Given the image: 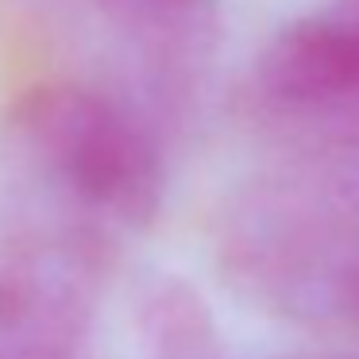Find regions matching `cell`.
Instances as JSON below:
<instances>
[{
	"label": "cell",
	"mask_w": 359,
	"mask_h": 359,
	"mask_svg": "<svg viewBox=\"0 0 359 359\" xmlns=\"http://www.w3.org/2000/svg\"><path fill=\"white\" fill-rule=\"evenodd\" d=\"M212 255L263 313L359 340V140L282 151L240 182L217 212Z\"/></svg>",
	"instance_id": "1"
},
{
	"label": "cell",
	"mask_w": 359,
	"mask_h": 359,
	"mask_svg": "<svg viewBox=\"0 0 359 359\" xmlns=\"http://www.w3.org/2000/svg\"><path fill=\"white\" fill-rule=\"evenodd\" d=\"M12 182L43 197L32 228L93 236L120 248L158 217L166 163L158 128L116 93L81 81H39L0 120Z\"/></svg>",
	"instance_id": "2"
},
{
	"label": "cell",
	"mask_w": 359,
	"mask_h": 359,
	"mask_svg": "<svg viewBox=\"0 0 359 359\" xmlns=\"http://www.w3.org/2000/svg\"><path fill=\"white\" fill-rule=\"evenodd\" d=\"M240 112L282 151L359 140V0H317L255 50Z\"/></svg>",
	"instance_id": "3"
},
{
	"label": "cell",
	"mask_w": 359,
	"mask_h": 359,
	"mask_svg": "<svg viewBox=\"0 0 359 359\" xmlns=\"http://www.w3.org/2000/svg\"><path fill=\"white\" fill-rule=\"evenodd\" d=\"M116 251L93 236L16 228L0 243V359L86 355Z\"/></svg>",
	"instance_id": "4"
},
{
	"label": "cell",
	"mask_w": 359,
	"mask_h": 359,
	"mask_svg": "<svg viewBox=\"0 0 359 359\" xmlns=\"http://www.w3.org/2000/svg\"><path fill=\"white\" fill-rule=\"evenodd\" d=\"M112 32L140 55L163 101L189 97L217 39V0H101Z\"/></svg>",
	"instance_id": "5"
},
{
	"label": "cell",
	"mask_w": 359,
	"mask_h": 359,
	"mask_svg": "<svg viewBox=\"0 0 359 359\" xmlns=\"http://www.w3.org/2000/svg\"><path fill=\"white\" fill-rule=\"evenodd\" d=\"M143 359H220V332L209 302L178 274L147 282L135 305Z\"/></svg>",
	"instance_id": "6"
},
{
	"label": "cell",
	"mask_w": 359,
	"mask_h": 359,
	"mask_svg": "<svg viewBox=\"0 0 359 359\" xmlns=\"http://www.w3.org/2000/svg\"><path fill=\"white\" fill-rule=\"evenodd\" d=\"M78 359H93V355H89V351H86V355H78Z\"/></svg>",
	"instance_id": "7"
}]
</instances>
